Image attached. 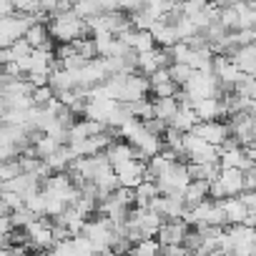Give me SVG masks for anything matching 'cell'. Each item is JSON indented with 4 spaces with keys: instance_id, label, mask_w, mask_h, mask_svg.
<instances>
[{
    "instance_id": "1",
    "label": "cell",
    "mask_w": 256,
    "mask_h": 256,
    "mask_svg": "<svg viewBox=\"0 0 256 256\" xmlns=\"http://www.w3.org/2000/svg\"><path fill=\"white\" fill-rule=\"evenodd\" d=\"M48 28H50V38H56L58 43H76V40L88 36L86 20H80L73 10L70 13H60V16H50Z\"/></svg>"
},
{
    "instance_id": "2",
    "label": "cell",
    "mask_w": 256,
    "mask_h": 256,
    "mask_svg": "<svg viewBox=\"0 0 256 256\" xmlns=\"http://www.w3.org/2000/svg\"><path fill=\"white\" fill-rule=\"evenodd\" d=\"M191 100H201V98H218L221 93H224V86H221V80H218V76L214 73V70H208V73H194L191 76V80L181 88Z\"/></svg>"
},
{
    "instance_id": "3",
    "label": "cell",
    "mask_w": 256,
    "mask_h": 256,
    "mask_svg": "<svg viewBox=\"0 0 256 256\" xmlns=\"http://www.w3.org/2000/svg\"><path fill=\"white\" fill-rule=\"evenodd\" d=\"M36 23L33 16H6L0 18V48H8L26 36V30Z\"/></svg>"
},
{
    "instance_id": "4",
    "label": "cell",
    "mask_w": 256,
    "mask_h": 256,
    "mask_svg": "<svg viewBox=\"0 0 256 256\" xmlns=\"http://www.w3.org/2000/svg\"><path fill=\"white\" fill-rule=\"evenodd\" d=\"M26 234H28V246H33L36 251H48L56 244V238H53V221L46 218V216H38L36 221H30L26 226Z\"/></svg>"
},
{
    "instance_id": "5",
    "label": "cell",
    "mask_w": 256,
    "mask_h": 256,
    "mask_svg": "<svg viewBox=\"0 0 256 256\" xmlns=\"http://www.w3.org/2000/svg\"><path fill=\"white\" fill-rule=\"evenodd\" d=\"M226 123H228L231 136L238 141L241 148H246V146H251V144L256 141V123H254V116H246V113L241 110V113L228 116Z\"/></svg>"
},
{
    "instance_id": "6",
    "label": "cell",
    "mask_w": 256,
    "mask_h": 256,
    "mask_svg": "<svg viewBox=\"0 0 256 256\" xmlns=\"http://www.w3.org/2000/svg\"><path fill=\"white\" fill-rule=\"evenodd\" d=\"M191 184L186 164H174L161 178H156V186L161 194H184V188Z\"/></svg>"
},
{
    "instance_id": "7",
    "label": "cell",
    "mask_w": 256,
    "mask_h": 256,
    "mask_svg": "<svg viewBox=\"0 0 256 256\" xmlns=\"http://www.w3.org/2000/svg\"><path fill=\"white\" fill-rule=\"evenodd\" d=\"M194 134L198 138H204L206 144H211V146H224V141L231 136L226 120H198Z\"/></svg>"
},
{
    "instance_id": "8",
    "label": "cell",
    "mask_w": 256,
    "mask_h": 256,
    "mask_svg": "<svg viewBox=\"0 0 256 256\" xmlns=\"http://www.w3.org/2000/svg\"><path fill=\"white\" fill-rule=\"evenodd\" d=\"M148 90H151V86H148V78L144 73H126L123 76L120 103H136V100L146 98Z\"/></svg>"
},
{
    "instance_id": "9",
    "label": "cell",
    "mask_w": 256,
    "mask_h": 256,
    "mask_svg": "<svg viewBox=\"0 0 256 256\" xmlns=\"http://www.w3.org/2000/svg\"><path fill=\"white\" fill-rule=\"evenodd\" d=\"M116 176H118V184L126 186V188H136L138 184L146 181V161H138V158H131L120 166L113 168Z\"/></svg>"
},
{
    "instance_id": "10",
    "label": "cell",
    "mask_w": 256,
    "mask_h": 256,
    "mask_svg": "<svg viewBox=\"0 0 256 256\" xmlns=\"http://www.w3.org/2000/svg\"><path fill=\"white\" fill-rule=\"evenodd\" d=\"M226 238H228L234 254H238V251H254L256 248V228H251L246 224L226 226Z\"/></svg>"
},
{
    "instance_id": "11",
    "label": "cell",
    "mask_w": 256,
    "mask_h": 256,
    "mask_svg": "<svg viewBox=\"0 0 256 256\" xmlns=\"http://www.w3.org/2000/svg\"><path fill=\"white\" fill-rule=\"evenodd\" d=\"M188 224L184 218H166L161 224V228L156 231V241L161 246H171V244H184L186 234H188Z\"/></svg>"
},
{
    "instance_id": "12",
    "label": "cell",
    "mask_w": 256,
    "mask_h": 256,
    "mask_svg": "<svg viewBox=\"0 0 256 256\" xmlns=\"http://www.w3.org/2000/svg\"><path fill=\"white\" fill-rule=\"evenodd\" d=\"M131 146H134V151H136V158H138V161H148V158H154L156 154H161V151H164V141H161V136L148 134V131H146V126H144V131L131 141Z\"/></svg>"
},
{
    "instance_id": "13",
    "label": "cell",
    "mask_w": 256,
    "mask_h": 256,
    "mask_svg": "<svg viewBox=\"0 0 256 256\" xmlns=\"http://www.w3.org/2000/svg\"><path fill=\"white\" fill-rule=\"evenodd\" d=\"M171 66V58L166 53V48H151L146 53H138V70L148 78L154 70L158 68H168Z\"/></svg>"
},
{
    "instance_id": "14",
    "label": "cell",
    "mask_w": 256,
    "mask_h": 256,
    "mask_svg": "<svg viewBox=\"0 0 256 256\" xmlns=\"http://www.w3.org/2000/svg\"><path fill=\"white\" fill-rule=\"evenodd\" d=\"M40 178L38 176H33V174H20V176H16L13 181H8L6 184V188L8 191H16V194H20L23 198H30V196H36L38 191H40Z\"/></svg>"
},
{
    "instance_id": "15",
    "label": "cell",
    "mask_w": 256,
    "mask_h": 256,
    "mask_svg": "<svg viewBox=\"0 0 256 256\" xmlns=\"http://www.w3.org/2000/svg\"><path fill=\"white\" fill-rule=\"evenodd\" d=\"M151 36H154L156 46H161V48H171V46H176V43L181 40L176 26L168 23V20H156V23L151 26Z\"/></svg>"
},
{
    "instance_id": "16",
    "label": "cell",
    "mask_w": 256,
    "mask_h": 256,
    "mask_svg": "<svg viewBox=\"0 0 256 256\" xmlns=\"http://www.w3.org/2000/svg\"><path fill=\"white\" fill-rule=\"evenodd\" d=\"M106 158H108V164L116 168V166H120V164H126V161H131V158H136V151H134V146L128 144V141H123V138H118V141H113L106 151Z\"/></svg>"
},
{
    "instance_id": "17",
    "label": "cell",
    "mask_w": 256,
    "mask_h": 256,
    "mask_svg": "<svg viewBox=\"0 0 256 256\" xmlns=\"http://www.w3.org/2000/svg\"><path fill=\"white\" fill-rule=\"evenodd\" d=\"M194 110H196L198 120H221V118H224L221 98H201V100H194Z\"/></svg>"
},
{
    "instance_id": "18",
    "label": "cell",
    "mask_w": 256,
    "mask_h": 256,
    "mask_svg": "<svg viewBox=\"0 0 256 256\" xmlns=\"http://www.w3.org/2000/svg\"><path fill=\"white\" fill-rule=\"evenodd\" d=\"M231 60H234V66H236L241 73L256 76V43H248V46L238 48V50L231 56Z\"/></svg>"
},
{
    "instance_id": "19",
    "label": "cell",
    "mask_w": 256,
    "mask_h": 256,
    "mask_svg": "<svg viewBox=\"0 0 256 256\" xmlns=\"http://www.w3.org/2000/svg\"><path fill=\"white\" fill-rule=\"evenodd\" d=\"M218 181H221V186L226 191V198L244 194V171H238V168H221L218 171Z\"/></svg>"
},
{
    "instance_id": "20",
    "label": "cell",
    "mask_w": 256,
    "mask_h": 256,
    "mask_svg": "<svg viewBox=\"0 0 256 256\" xmlns=\"http://www.w3.org/2000/svg\"><path fill=\"white\" fill-rule=\"evenodd\" d=\"M73 158H76V154L70 151V146H68V144H63V146H58V148L46 158V164H48V168H50L53 174H66Z\"/></svg>"
},
{
    "instance_id": "21",
    "label": "cell",
    "mask_w": 256,
    "mask_h": 256,
    "mask_svg": "<svg viewBox=\"0 0 256 256\" xmlns=\"http://www.w3.org/2000/svg\"><path fill=\"white\" fill-rule=\"evenodd\" d=\"M221 208H224V216H226V226H234V224H244L246 218V206L238 196H228L221 201Z\"/></svg>"
},
{
    "instance_id": "22",
    "label": "cell",
    "mask_w": 256,
    "mask_h": 256,
    "mask_svg": "<svg viewBox=\"0 0 256 256\" xmlns=\"http://www.w3.org/2000/svg\"><path fill=\"white\" fill-rule=\"evenodd\" d=\"M23 38L28 40L30 48H50V28H48L43 20H36V23L26 30Z\"/></svg>"
},
{
    "instance_id": "23",
    "label": "cell",
    "mask_w": 256,
    "mask_h": 256,
    "mask_svg": "<svg viewBox=\"0 0 256 256\" xmlns=\"http://www.w3.org/2000/svg\"><path fill=\"white\" fill-rule=\"evenodd\" d=\"M186 168H188L191 181H206V184H211L221 171L218 164H191V161L186 164Z\"/></svg>"
},
{
    "instance_id": "24",
    "label": "cell",
    "mask_w": 256,
    "mask_h": 256,
    "mask_svg": "<svg viewBox=\"0 0 256 256\" xmlns=\"http://www.w3.org/2000/svg\"><path fill=\"white\" fill-rule=\"evenodd\" d=\"M176 110H178L176 96H171V98H154V116H156V118H161V120L168 123V120L176 116Z\"/></svg>"
},
{
    "instance_id": "25",
    "label": "cell",
    "mask_w": 256,
    "mask_h": 256,
    "mask_svg": "<svg viewBox=\"0 0 256 256\" xmlns=\"http://www.w3.org/2000/svg\"><path fill=\"white\" fill-rule=\"evenodd\" d=\"M158 194H161V191H158L156 181H144V184H138V186H136V206H138V208H148L151 198H156Z\"/></svg>"
},
{
    "instance_id": "26",
    "label": "cell",
    "mask_w": 256,
    "mask_h": 256,
    "mask_svg": "<svg viewBox=\"0 0 256 256\" xmlns=\"http://www.w3.org/2000/svg\"><path fill=\"white\" fill-rule=\"evenodd\" d=\"M73 13L80 18V20H90L96 16H100V6H98V0H76L73 3Z\"/></svg>"
},
{
    "instance_id": "27",
    "label": "cell",
    "mask_w": 256,
    "mask_h": 256,
    "mask_svg": "<svg viewBox=\"0 0 256 256\" xmlns=\"http://www.w3.org/2000/svg\"><path fill=\"white\" fill-rule=\"evenodd\" d=\"M166 53H168V58H171V63H184V66H188V63H191V56H194V48H191L188 43H184V40H178L176 46H171V48H166Z\"/></svg>"
},
{
    "instance_id": "28",
    "label": "cell",
    "mask_w": 256,
    "mask_h": 256,
    "mask_svg": "<svg viewBox=\"0 0 256 256\" xmlns=\"http://www.w3.org/2000/svg\"><path fill=\"white\" fill-rule=\"evenodd\" d=\"M194 73H196V70H194L191 66H184V63H171V66H168V76H171V80H174L178 88H184V86L191 80Z\"/></svg>"
},
{
    "instance_id": "29",
    "label": "cell",
    "mask_w": 256,
    "mask_h": 256,
    "mask_svg": "<svg viewBox=\"0 0 256 256\" xmlns=\"http://www.w3.org/2000/svg\"><path fill=\"white\" fill-rule=\"evenodd\" d=\"M131 256H161V244L156 238H144L131 246Z\"/></svg>"
},
{
    "instance_id": "30",
    "label": "cell",
    "mask_w": 256,
    "mask_h": 256,
    "mask_svg": "<svg viewBox=\"0 0 256 256\" xmlns=\"http://www.w3.org/2000/svg\"><path fill=\"white\" fill-rule=\"evenodd\" d=\"M128 106H131V116L138 118L141 123H146L148 118H154V100H148V98H141V100L128 103Z\"/></svg>"
},
{
    "instance_id": "31",
    "label": "cell",
    "mask_w": 256,
    "mask_h": 256,
    "mask_svg": "<svg viewBox=\"0 0 256 256\" xmlns=\"http://www.w3.org/2000/svg\"><path fill=\"white\" fill-rule=\"evenodd\" d=\"M23 174V166H20V158H13V161H0V181L8 184L13 181L16 176Z\"/></svg>"
},
{
    "instance_id": "32",
    "label": "cell",
    "mask_w": 256,
    "mask_h": 256,
    "mask_svg": "<svg viewBox=\"0 0 256 256\" xmlns=\"http://www.w3.org/2000/svg\"><path fill=\"white\" fill-rule=\"evenodd\" d=\"M218 23L226 28V33L238 30V10H236V8H221V13H218Z\"/></svg>"
},
{
    "instance_id": "33",
    "label": "cell",
    "mask_w": 256,
    "mask_h": 256,
    "mask_svg": "<svg viewBox=\"0 0 256 256\" xmlns=\"http://www.w3.org/2000/svg\"><path fill=\"white\" fill-rule=\"evenodd\" d=\"M73 48H76V53H78L83 60H93V58H98L93 38H80V40H76V43H73Z\"/></svg>"
},
{
    "instance_id": "34",
    "label": "cell",
    "mask_w": 256,
    "mask_h": 256,
    "mask_svg": "<svg viewBox=\"0 0 256 256\" xmlns=\"http://www.w3.org/2000/svg\"><path fill=\"white\" fill-rule=\"evenodd\" d=\"M208 8V0H181V13L186 18H194Z\"/></svg>"
},
{
    "instance_id": "35",
    "label": "cell",
    "mask_w": 256,
    "mask_h": 256,
    "mask_svg": "<svg viewBox=\"0 0 256 256\" xmlns=\"http://www.w3.org/2000/svg\"><path fill=\"white\" fill-rule=\"evenodd\" d=\"M30 98H33V106L43 108V106H48V103L56 98V93H53V88H50V86H40V88H33Z\"/></svg>"
},
{
    "instance_id": "36",
    "label": "cell",
    "mask_w": 256,
    "mask_h": 256,
    "mask_svg": "<svg viewBox=\"0 0 256 256\" xmlns=\"http://www.w3.org/2000/svg\"><path fill=\"white\" fill-rule=\"evenodd\" d=\"M8 50H10V56H13V63L16 60H20V58H26V56H30V46H28V40L26 38H20V40H16L13 46H8Z\"/></svg>"
},
{
    "instance_id": "37",
    "label": "cell",
    "mask_w": 256,
    "mask_h": 256,
    "mask_svg": "<svg viewBox=\"0 0 256 256\" xmlns=\"http://www.w3.org/2000/svg\"><path fill=\"white\" fill-rule=\"evenodd\" d=\"M144 126H146V131H148V134H154V136H164V134H166V128H168V123H166V120H161V118H156V116H154V118H148Z\"/></svg>"
},
{
    "instance_id": "38",
    "label": "cell",
    "mask_w": 256,
    "mask_h": 256,
    "mask_svg": "<svg viewBox=\"0 0 256 256\" xmlns=\"http://www.w3.org/2000/svg\"><path fill=\"white\" fill-rule=\"evenodd\" d=\"M120 10H126L128 16L138 13V10H146V0H120Z\"/></svg>"
},
{
    "instance_id": "39",
    "label": "cell",
    "mask_w": 256,
    "mask_h": 256,
    "mask_svg": "<svg viewBox=\"0 0 256 256\" xmlns=\"http://www.w3.org/2000/svg\"><path fill=\"white\" fill-rule=\"evenodd\" d=\"M238 198L244 201L248 214H256V191H244V194H238Z\"/></svg>"
},
{
    "instance_id": "40",
    "label": "cell",
    "mask_w": 256,
    "mask_h": 256,
    "mask_svg": "<svg viewBox=\"0 0 256 256\" xmlns=\"http://www.w3.org/2000/svg\"><path fill=\"white\" fill-rule=\"evenodd\" d=\"M98 6L103 13H116V10H120V0H98Z\"/></svg>"
},
{
    "instance_id": "41",
    "label": "cell",
    "mask_w": 256,
    "mask_h": 256,
    "mask_svg": "<svg viewBox=\"0 0 256 256\" xmlns=\"http://www.w3.org/2000/svg\"><path fill=\"white\" fill-rule=\"evenodd\" d=\"M13 228H16V226H13L10 216H0V236H6V238H8V234H10Z\"/></svg>"
},
{
    "instance_id": "42",
    "label": "cell",
    "mask_w": 256,
    "mask_h": 256,
    "mask_svg": "<svg viewBox=\"0 0 256 256\" xmlns=\"http://www.w3.org/2000/svg\"><path fill=\"white\" fill-rule=\"evenodd\" d=\"M251 33H254V43H256V30H251Z\"/></svg>"
},
{
    "instance_id": "43",
    "label": "cell",
    "mask_w": 256,
    "mask_h": 256,
    "mask_svg": "<svg viewBox=\"0 0 256 256\" xmlns=\"http://www.w3.org/2000/svg\"><path fill=\"white\" fill-rule=\"evenodd\" d=\"M251 148H254V151H256V141H254V144H251Z\"/></svg>"
},
{
    "instance_id": "44",
    "label": "cell",
    "mask_w": 256,
    "mask_h": 256,
    "mask_svg": "<svg viewBox=\"0 0 256 256\" xmlns=\"http://www.w3.org/2000/svg\"><path fill=\"white\" fill-rule=\"evenodd\" d=\"M254 123H256V116H254Z\"/></svg>"
},
{
    "instance_id": "45",
    "label": "cell",
    "mask_w": 256,
    "mask_h": 256,
    "mask_svg": "<svg viewBox=\"0 0 256 256\" xmlns=\"http://www.w3.org/2000/svg\"><path fill=\"white\" fill-rule=\"evenodd\" d=\"M254 100H256V96H254Z\"/></svg>"
},
{
    "instance_id": "46",
    "label": "cell",
    "mask_w": 256,
    "mask_h": 256,
    "mask_svg": "<svg viewBox=\"0 0 256 256\" xmlns=\"http://www.w3.org/2000/svg\"><path fill=\"white\" fill-rule=\"evenodd\" d=\"M254 254H256V248H254Z\"/></svg>"
},
{
    "instance_id": "47",
    "label": "cell",
    "mask_w": 256,
    "mask_h": 256,
    "mask_svg": "<svg viewBox=\"0 0 256 256\" xmlns=\"http://www.w3.org/2000/svg\"><path fill=\"white\" fill-rule=\"evenodd\" d=\"M23 256H28V254H23Z\"/></svg>"
}]
</instances>
